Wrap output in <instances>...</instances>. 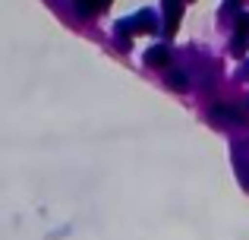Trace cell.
<instances>
[{
	"label": "cell",
	"mask_w": 249,
	"mask_h": 240,
	"mask_svg": "<svg viewBox=\"0 0 249 240\" xmlns=\"http://www.w3.org/2000/svg\"><path fill=\"white\" fill-rule=\"evenodd\" d=\"M237 3H240V0H227V3H224V10H231V13H237Z\"/></svg>",
	"instance_id": "cell-8"
},
{
	"label": "cell",
	"mask_w": 249,
	"mask_h": 240,
	"mask_svg": "<svg viewBox=\"0 0 249 240\" xmlns=\"http://www.w3.org/2000/svg\"><path fill=\"white\" fill-rule=\"evenodd\" d=\"M183 3H186V0H164V16H167V22H164V32H167V35H174V32H177V25H180Z\"/></svg>",
	"instance_id": "cell-3"
},
{
	"label": "cell",
	"mask_w": 249,
	"mask_h": 240,
	"mask_svg": "<svg viewBox=\"0 0 249 240\" xmlns=\"http://www.w3.org/2000/svg\"><path fill=\"white\" fill-rule=\"evenodd\" d=\"M237 174H240V180H243V186L249 190V161L243 155H237Z\"/></svg>",
	"instance_id": "cell-6"
},
{
	"label": "cell",
	"mask_w": 249,
	"mask_h": 240,
	"mask_svg": "<svg viewBox=\"0 0 249 240\" xmlns=\"http://www.w3.org/2000/svg\"><path fill=\"white\" fill-rule=\"evenodd\" d=\"M158 29V19L152 16V10L136 13L133 19H120L117 22V35H133V32H155Z\"/></svg>",
	"instance_id": "cell-1"
},
{
	"label": "cell",
	"mask_w": 249,
	"mask_h": 240,
	"mask_svg": "<svg viewBox=\"0 0 249 240\" xmlns=\"http://www.w3.org/2000/svg\"><path fill=\"white\" fill-rule=\"evenodd\" d=\"M167 60H170V48L167 44H155V48L145 51V63L148 67H167Z\"/></svg>",
	"instance_id": "cell-4"
},
{
	"label": "cell",
	"mask_w": 249,
	"mask_h": 240,
	"mask_svg": "<svg viewBox=\"0 0 249 240\" xmlns=\"http://www.w3.org/2000/svg\"><path fill=\"white\" fill-rule=\"evenodd\" d=\"M233 54H243L249 48V13H237V38H233Z\"/></svg>",
	"instance_id": "cell-2"
},
{
	"label": "cell",
	"mask_w": 249,
	"mask_h": 240,
	"mask_svg": "<svg viewBox=\"0 0 249 240\" xmlns=\"http://www.w3.org/2000/svg\"><path fill=\"white\" fill-rule=\"evenodd\" d=\"M212 117L214 120H221V123H243L246 117H243V114H233V108H227V105H214V111H212Z\"/></svg>",
	"instance_id": "cell-5"
},
{
	"label": "cell",
	"mask_w": 249,
	"mask_h": 240,
	"mask_svg": "<svg viewBox=\"0 0 249 240\" xmlns=\"http://www.w3.org/2000/svg\"><path fill=\"white\" fill-rule=\"evenodd\" d=\"M167 86L177 89V92H183V89H186V76H183V73H170L167 76Z\"/></svg>",
	"instance_id": "cell-7"
}]
</instances>
